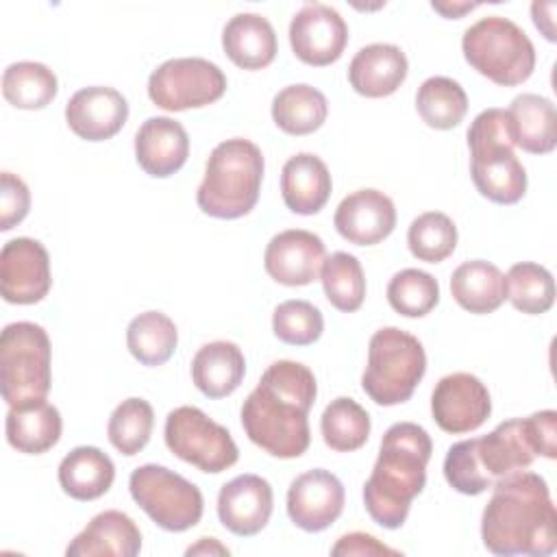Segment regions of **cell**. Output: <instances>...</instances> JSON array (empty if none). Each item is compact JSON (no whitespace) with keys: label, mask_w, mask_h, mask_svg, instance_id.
<instances>
[{"label":"cell","mask_w":557,"mask_h":557,"mask_svg":"<svg viewBox=\"0 0 557 557\" xmlns=\"http://www.w3.org/2000/svg\"><path fill=\"white\" fill-rule=\"evenodd\" d=\"M537 455L557 457V411L553 409L505 420L483 437L453 444L444 457V479L455 492L476 496L503 476L527 470Z\"/></svg>","instance_id":"1"},{"label":"cell","mask_w":557,"mask_h":557,"mask_svg":"<svg viewBox=\"0 0 557 557\" xmlns=\"http://www.w3.org/2000/svg\"><path fill=\"white\" fill-rule=\"evenodd\" d=\"M315 396L318 383L305 363L289 359L270 363L242 405L248 440L278 459L300 457L311 442L309 411Z\"/></svg>","instance_id":"2"},{"label":"cell","mask_w":557,"mask_h":557,"mask_svg":"<svg viewBox=\"0 0 557 557\" xmlns=\"http://www.w3.org/2000/svg\"><path fill=\"white\" fill-rule=\"evenodd\" d=\"M481 516L483 546L494 555L546 557L557 550V513L548 483L518 470L492 485Z\"/></svg>","instance_id":"3"},{"label":"cell","mask_w":557,"mask_h":557,"mask_svg":"<svg viewBox=\"0 0 557 557\" xmlns=\"http://www.w3.org/2000/svg\"><path fill=\"white\" fill-rule=\"evenodd\" d=\"M431 453V435L416 422H396L385 431L372 474L363 485L366 511L379 527L400 529L405 524L411 500L424 490Z\"/></svg>","instance_id":"4"},{"label":"cell","mask_w":557,"mask_h":557,"mask_svg":"<svg viewBox=\"0 0 557 557\" xmlns=\"http://www.w3.org/2000/svg\"><path fill=\"white\" fill-rule=\"evenodd\" d=\"M263 168V154L255 141L244 137L220 141L211 150L196 189L200 211L218 220L248 215L259 200Z\"/></svg>","instance_id":"5"},{"label":"cell","mask_w":557,"mask_h":557,"mask_svg":"<svg viewBox=\"0 0 557 557\" xmlns=\"http://www.w3.org/2000/svg\"><path fill=\"white\" fill-rule=\"evenodd\" d=\"M470 176L479 194L496 205H516L527 194V170L516 157L509 115L492 107L468 128Z\"/></svg>","instance_id":"6"},{"label":"cell","mask_w":557,"mask_h":557,"mask_svg":"<svg viewBox=\"0 0 557 557\" xmlns=\"http://www.w3.org/2000/svg\"><path fill=\"white\" fill-rule=\"evenodd\" d=\"M426 372V352L420 339L398 326L374 331L368 344V363L361 387L381 407L411 398Z\"/></svg>","instance_id":"7"},{"label":"cell","mask_w":557,"mask_h":557,"mask_svg":"<svg viewBox=\"0 0 557 557\" xmlns=\"http://www.w3.org/2000/svg\"><path fill=\"white\" fill-rule=\"evenodd\" d=\"M463 59L500 87L524 83L535 70V48L529 35L503 15H487L466 28L461 37Z\"/></svg>","instance_id":"8"},{"label":"cell","mask_w":557,"mask_h":557,"mask_svg":"<svg viewBox=\"0 0 557 557\" xmlns=\"http://www.w3.org/2000/svg\"><path fill=\"white\" fill-rule=\"evenodd\" d=\"M50 337L35 322H11L0 335V389L9 407L44 400L50 392Z\"/></svg>","instance_id":"9"},{"label":"cell","mask_w":557,"mask_h":557,"mask_svg":"<svg viewBox=\"0 0 557 557\" xmlns=\"http://www.w3.org/2000/svg\"><path fill=\"white\" fill-rule=\"evenodd\" d=\"M128 492L150 520L170 533L196 527L205 511L198 485L165 466L144 463L135 468L128 476Z\"/></svg>","instance_id":"10"},{"label":"cell","mask_w":557,"mask_h":557,"mask_svg":"<svg viewBox=\"0 0 557 557\" xmlns=\"http://www.w3.org/2000/svg\"><path fill=\"white\" fill-rule=\"evenodd\" d=\"M163 440L170 453L209 474L224 472L239 459L237 444L226 426L194 405H183L168 413Z\"/></svg>","instance_id":"11"},{"label":"cell","mask_w":557,"mask_h":557,"mask_svg":"<svg viewBox=\"0 0 557 557\" xmlns=\"http://www.w3.org/2000/svg\"><path fill=\"white\" fill-rule=\"evenodd\" d=\"M224 91V72L202 57L168 59L148 76V96L163 111L200 109L220 100Z\"/></svg>","instance_id":"12"},{"label":"cell","mask_w":557,"mask_h":557,"mask_svg":"<svg viewBox=\"0 0 557 557\" xmlns=\"http://www.w3.org/2000/svg\"><path fill=\"white\" fill-rule=\"evenodd\" d=\"M52 287L50 255L39 239L15 237L0 250V294L11 305H35Z\"/></svg>","instance_id":"13"},{"label":"cell","mask_w":557,"mask_h":557,"mask_svg":"<svg viewBox=\"0 0 557 557\" xmlns=\"http://www.w3.org/2000/svg\"><path fill=\"white\" fill-rule=\"evenodd\" d=\"M348 44V24L337 9L324 2L302 4L289 22V46L294 54L315 67L335 63Z\"/></svg>","instance_id":"14"},{"label":"cell","mask_w":557,"mask_h":557,"mask_svg":"<svg viewBox=\"0 0 557 557\" xmlns=\"http://www.w3.org/2000/svg\"><path fill=\"white\" fill-rule=\"evenodd\" d=\"M492 413V398L485 383L470 372H453L437 381L431 394L435 424L453 435L476 431Z\"/></svg>","instance_id":"15"},{"label":"cell","mask_w":557,"mask_h":557,"mask_svg":"<svg viewBox=\"0 0 557 557\" xmlns=\"http://www.w3.org/2000/svg\"><path fill=\"white\" fill-rule=\"evenodd\" d=\"M344 498L342 481L324 468H313L289 483L287 516L298 529L320 533L342 516Z\"/></svg>","instance_id":"16"},{"label":"cell","mask_w":557,"mask_h":557,"mask_svg":"<svg viewBox=\"0 0 557 557\" xmlns=\"http://www.w3.org/2000/svg\"><path fill=\"white\" fill-rule=\"evenodd\" d=\"M326 259L324 242L305 228L276 233L263 252V268L270 278L287 287H302L320 278Z\"/></svg>","instance_id":"17"},{"label":"cell","mask_w":557,"mask_h":557,"mask_svg":"<svg viewBox=\"0 0 557 557\" xmlns=\"http://www.w3.org/2000/svg\"><path fill=\"white\" fill-rule=\"evenodd\" d=\"M272 485L259 474H239L218 494V518L226 531L239 537L257 535L272 516Z\"/></svg>","instance_id":"18"},{"label":"cell","mask_w":557,"mask_h":557,"mask_svg":"<svg viewBox=\"0 0 557 557\" xmlns=\"http://www.w3.org/2000/svg\"><path fill=\"white\" fill-rule=\"evenodd\" d=\"M128 120L126 98L107 85L78 89L65 104V122L87 141H104L122 131Z\"/></svg>","instance_id":"19"},{"label":"cell","mask_w":557,"mask_h":557,"mask_svg":"<svg viewBox=\"0 0 557 557\" xmlns=\"http://www.w3.org/2000/svg\"><path fill=\"white\" fill-rule=\"evenodd\" d=\"M335 231L355 246H374L396 226V207L379 189H357L342 198L333 215Z\"/></svg>","instance_id":"20"},{"label":"cell","mask_w":557,"mask_h":557,"mask_svg":"<svg viewBox=\"0 0 557 557\" xmlns=\"http://www.w3.org/2000/svg\"><path fill=\"white\" fill-rule=\"evenodd\" d=\"M189 157V135L181 122L168 115L148 117L135 133V159L154 178L176 174Z\"/></svg>","instance_id":"21"},{"label":"cell","mask_w":557,"mask_h":557,"mask_svg":"<svg viewBox=\"0 0 557 557\" xmlns=\"http://www.w3.org/2000/svg\"><path fill=\"white\" fill-rule=\"evenodd\" d=\"M141 550V531L135 520L107 509L94 516L87 527L67 544V557H135Z\"/></svg>","instance_id":"22"},{"label":"cell","mask_w":557,"mask_h":557,"mask_svg":"<svg viewBox=\"0 0 557 557\" xmlns=\"http://www.w3.org/2000/svg\"><path fill=\"white\" fill-rule=\"evenodd\" d=\"M409 63L394 44H370L355 52L348 65L350 87L366 98L392 96L407 78Z\"/></svg>","instance_id":"23"},{"label":"cell","mask_w":557,"mask_h":557,"mask_svg":"<svg viewBox=\"0 0 557 557\" xmlns=\"http://www.w3.org/2000/svg\"><path fill=\"white\" fill-rule=\"evenodd\" d=\"M331 189V172L318 154L298 152L285 161L281 172V196L292 213H318L326 205Z\"/></svg>","instance_id":"24"},{"label":"cell","mask_w":557,"mask_h":557,"mask_svg":"<svg viewBox=\"0 0 557 557\" xmlns=\"http://www.w3.org/2000/svg\"><path fill=\"white\" fill-rule=\"evenodd\" d=\"M222 48L242 70L268 67L278 50L274 26L261 13H235L222 28Z\"/></svg>","instance_id":"25"},{"label":"cell","mask_w":557,"mask_h":557,"mask_svg":"<svg viewBox=\"0 0 557 557\" xmlns=\"http://www.w3.org/2000/svg\"><path fill=\"white\" fill-rule=\"evenodd\" d=\"M511 137L518 148L531 154H548L557 146V111L553 100L540 94H520L509 109Z\"/></svg>","instance_id":"26"},{"label":"cell","mask_w":557,"mask_h":557,"mask_svg":"<svg viewBox=\"0 0 557 557\" xmlns=\"http://www.w3.org/2000/svg\"><path fill=\"white\" fill-rule=\"evenodd\" d=\"M246 359L237 344L215 339L198 348L191 359V381L207 398L231 396L244 381Z\"/></svg>","instance_id":"27"},{"label":"cell","mask_w":557,"mask_h":557,"mask_svg":"<svg viewBox=\"0 0 557 557\" xmlns=\"http://www.w3.org/2000/svg\"><path fill=\"white\" fill-rule=\"evenodd\" d=\"M61 413L54 405L44 400H33L24 405H13L7 411V442L26 455H41L50 450L61 437Z\"/></svg>","instance_id":"28"},{"label":"cell","mask_w":557,"mask_h":557,"mask_svg":"<svg viewBox=\"0 0 557 557\" xmlns=\"http://www.w3.org/2000/svg\"><path fill=\"white\" fill-rule=\"evenodd\" d=\"M450 294L461 309L485 315L507 300V281L492 261L472 259L455 268L450 276Z\"/></svg>","instance_id":"29"},{"label":"cell","mask_w":557,"mask_h":557,"mask_svg":"<svg viewBox=\"0 0 557 557\" xmlns=\"http://www.w3.org/2000/svg\"><path fill=\"white\" fill-rule=\"evenodd\" d=\"M59 485L74 500H96L115 479V466L96 446H76L59 463Z\"/></svg>","instance_id":"30"},{"label":"cell","mask_w":557,"mask_h":557,"mask_svg":"<svg viewBox=\"0 0 557 557\" xmlns=\"http://www.w3.org/2000/svg\"><path fill=\"white\" fill-rule=\"evenodd\" d=\"M326 115V96L307 83L287 85L272 98V120L287 135H309L324 124Z\"/></svg>","instance_id":"31"},{"label":"cell","mask_w":557,"mask_h":557,"mask_svg":"<svg viewBox=\"0 0 557 557\" xmlns=\"http://www.w3.org/2000/svg\"><path fill=\"white\" fill-rule=\"evenodd\" d=\"M59 91L57 74L39 61H15L2 74V96L15 109H44Z\"/></svg>","instance_id":"32"},{"label":"cell","mask_w":557,"mask_h":557,"mask_svg":"<svg viewBox=\"0 0 557 557\" xmlns=\"http://www.w3.org/2000/svg\"><path fill=\"white\" fill-rule=\"evenodd\" d=\"M178 344L176 324L161 311H144L135 315L126 326L128 352L141 366L165 363Z\"/></svg>","instance_id":"33"},{"label":"cell","mask_w":557,"mask_h":557,"mask_svg":"<svg viewBox=\"0 0 557 557\" xmlns=\"http://www.w3.org/2000/svg\"><path fill=\"white\" fill-rule=\"evenodd\" d=\"M416 111L426 126L448 131L459 126L466 117L468 96L457 81L448 76H431L418 87Z\"/></svg>","instance_id":"34"},{"label":"cell","mask_w":557,"mask_h":557,"mask_svg":"<svg viewBox=\"0 0 557 557\" xmlns=\"http://www.w3.org/2000/svg\"><path fill=\"white\" fill-rule=\"evenodd\" d=\"M370 413L348 396L331 400L320 418V433L324 444L337 453H352L370 437Z\"/></svg>","instance_id":"35"},{"label":"cell","mask_w":557,"mask_h":557,"mask_svg":"<svg viewBox=\"0 0 557 557\" xmlns=\"http://www.w3.org/2000/svg\"><path fill=\"white\" fill-rule=\"evenodd\" d=\"M326 300L344 313H352L366 298V274L359 259L350 252L337 250L324 259L320 272Z\"/></svg>","instance_id":"36"},{"label":"cell","mask_w":557,"mask_h":557,"mask_svg":"<svg viewBox=\"0 0 557 557\" xmlns=\"http://www.w3.org/2000/svg\"><path fill=\"white\" fill-rule=\"evenodd\" d=\"M507 300L513 309L527 315L546 313L555 302V278L553 274L533 261L513 263L505 276Z\"/></svg>","instance_id":"37"},{"label":"cell","mask_w":557,"mask_h":557,"mask_svg":"<svg viewBox=\"0 0 557 557\" xmlns=\"http://www.w3.org/2000/svg\"><path fill=\"white\" fill-rule=\"evenodd\" d=\"M154 426V411L152 405L144 398H126L122 400L107 424V435L111 446L126 455L133 457L137 455L150 440Z\"/></svg>","instance_id":"38"},{"label":"cell","mask_w":557,"mask_h":557,"mask_svg":"<svg viewBox=\"0 0 557 557\" xmlns=\"http://www.w3.org/2000/svg\"><path fill=\"white\" fill-rule=\"evenodd\" d=\"M407 246L418 261L440 263L457 248V226L442 211H424L409 224Z\"/></svg>","instance_id":"39"},{"label":"cell","mask_w":557,"mask_h":557,"mask_svg":"<svg viewBox=\"0 0 557 557\" xmlns=\"http://www.w3.org/2000/svg\"><path fill=\"white\" fill-rule=\"evenodd\" d=\"M387 302L405 318H422L440 302V283L424 270L405 268L389 278Z\"/></svg>","instance_id":"40"},{"label":"cell","mask_w":557,"mask_h":557,"mask_svg":"<svg viewBox=\"0 0 557 557\" xmlns=\"http://www.w3.org/2000/svg\"><path fill=\"white\" fill-rule=\"evenodd\" d=\"M274 335L289 346H309L324 331L322 311L309 300H285L272 313Z\"/></svg>","instance_id":"41"},{"label":"cell","mask_w":557,"mask_h":557,"mask_svg":"<svg viewBox=\"0 0 557 557\" xmlns=\"http://www.w3.org/2000/svg\"><path fill=\"white\" fill-rule=\"evenodd\" d=\"M30 209L28 185L13 172L0 174V231L17 226Z\"/></svg>","instance_id":"42"},{"label":"cell","mask_w":557,"mask_h":557,"mask_svg":"<svg viewBox=\"0 0 557 557\" xmlns=\"http://www.w3.org/2000/svg\"><path fill=\"white\" fill-rule=\"evenodd\" d=\"M331 555L339 557V555H359V557H374V555H400L396 548H389L385 544H381L374 535L370 533H361V531H355V533H346L342 535L335 546L331 548Z\"/></svg>","instance_id":"43"},{"label":"cell","mask_w":557,"mask_h":557,"mask_svg":"<svg viewBox=\"0 0 557 557\" xmlns=\"http://www.w3.org/2000/svg\"><path fill=\"white\" fill-rule=\"evenodd\" d=\"M557 4L555 2H533L531 4V15H533V24L537 26V30H542V35L548 41H555V13Z\"/></svg>","instance_id":"44"},{"label":"cell","mask_w":557,"mask_h":557,"mask_svg":"<svg viewBox=\"0 0 557 557\" xmlns=\"http://www.w3.org/2000/svg\"><path fill=\"white\" fill-rule=\"evenodd\" d=\"M207 553L209 555H228V548L222 546L215 537H200L198 544H194L185 550V555H207Z\"/></svg>","instance_id":"45"},{"label":"cell","mask_w":557,"mask_h":557,"mask_svg":"<svg viewBox=\"0 0 557 557\" xmlns=\"http://www.w3.org/2000/svg\"><path fill=\"white\" fill-rule=\"evenodd\" d=\"M476 7L479 4H468V2H463V4H459V2H431L433 11L442 13L444 17H450V20H459L463 13H468V11L476 9Z\"/></svg>","instance_id":"46"}]
</instances>
